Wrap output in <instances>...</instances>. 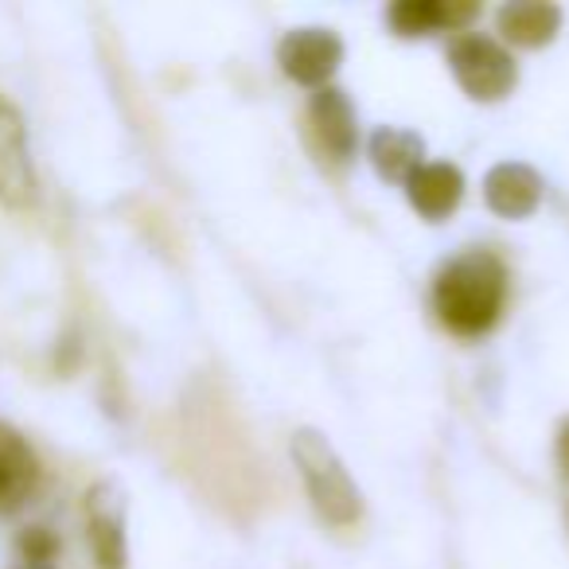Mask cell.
Masks as SVG:
<instances>
[{"mask_svg":"<svg viewBox=\"0 0 569 569\" xmlns=\"http://www.w3.org/2000/svg\"><path fill=\"white\" fill-rule=\"evenodd\" d=\"M449 71L472 102H503L519 82L511 51L480 32H460L449 43Z\"/></svg>","mask_w":569,"mask_h":569,"instance_id":"cell-3","label":"cell"},{"mask_svg":"<svg viewBox=\"0 0 569 569\" xmlns=\"http://www.w3.org/2000/svg\"><path fill=\"white\" fill-rule=\"evenodd\" d=\"M289 452H293V465L320 519L332 522V527H351L363 515V496H359L343 460L328 445V437L317 433V429H297Z\"/></svg>","mask_w":569,"mask_h":569,"instance_id":"cell-2","label":"cell"},{"mask_svg":"<svg viewBox=\"0 0 569 569\" xmlns=\"http://www.w3.org/2000/svg\"><path fill=\"white\" fill-rule=\"evenodd\" d=\"M480 17L476 4H460V0H402L390 4L387 20L395 28V36L413 40V36H433V32H460Z\"/></svg>","mask_w":569,"mask_h":569,"instance_id":"cell-11","label":"cell"},{"mask_svg":"<svg viewBox=\"0 0 569 569\" xmlns=\"http://www.w3.org/2000/svg\"><path fill=\"white\" fill-rule=\"evenodd\" d=\"M309 121H312V133H317L320 149H325L328 157H332V160H351V157H356L359 121H356V110H351L348 94H343L340 87L312 90Z\"/></svg>","mask_w":569,"mask_h":569,"instance_id":"cell-9","label":"cell"},{"mask_svg":"<svg viewBox=\"0 0 569 569\" xmlns=\"http://www.w3.org/2000/svg\"><path fill=\"white\" fill-rule=\"evenodd\" d=\"M558 465H561V472L569 476V418L561 421V429H558Z\"/></svg>","mask_w":569,"mask_h":569,"instance_id":"cell-15","label":"cell"},{"mask_svg":"<svg viewBox=\"0 0 569 569\" xmlns=\"http://www.w3.org/2000/svg\"><path fill=\"white\" fill-rule=\"evenodd\" d=\"M40 480L43 468L28 437L9 421H0V515L24 511L40 491Z\"/></svg>","mask_w":569,"mask_h":569,"instance_id":"cell-7","label":"cell"},{"mask_svg":"<svg viewBox=\"0 0 569 569\" xmlns=\"http://www.w3.org/2000/svg\"><path fill=\"white\" fill-rule=\"evenodd\" d=\"M406 199L429 222L449 219L465 199V172L449 160H426L418 172L406 180Z\"/></svg>","mask_w":569,"mask_h":569,"instance_id":"cell-10","label":"cell"},{"mask_svg":"<svg viewBox=\"0 0 569 569\" xmlns=\"http://www.w3.org/2000/svg\"><path fill=\"white\" fill-rule=\"evenodd\" d=\"M87 538L98 569H126V491L102 480L87 491Z\"/></svg>","mask_w":569,"mask_h":569,"instance_id":"cell-6","label":"cell"},{"mask_svg":"<svg viewBox=\"0 0 569 569\" xmlns=\"http://www.w3.org/2000/svg\"><path fill=\"white\" fill-rule=\"evenodd\" d=\"M483 203L499 219H530L542 203V176L519 160H503L483 176Z\"/></svg>","mask_w":569,"mask_h":569,"instance_id":"cell-8","label":"cell"},{"mask_svg":"<svg viewBox=\"0 0 569 569\" xmlns=\"http://www.w3.org/2000/svg\"><path fill=\"white\" fill-rule=\"evenodd\" d=\"M36 196H40V188H36L32 152H28L24 113L0 94V203L24 211L36 203Z\"/></svg>","mask_w":569,"mask_h":569,"instance_id":"cell-5","label":"cell"},{"mask_svg":"<svg viewBox=\"0 0 569 569\" xmlns=\"http://www.w3.org/2000/svg\"><path fill=\"white\" fill-rule=\"evenodd\" d=\"M12 546H17L20 566H51V561L59 558V550H63L59 535L48 527H24Z\"/></svg>","mask_w":569,"mask_h":569,"instance_id":"cell-14","label":"cell"},{"mask_svg":"<svg viewBox=\"0 0 569 569\" xmlns=\"http://www.w3.org/2000/svg\"><path fill=\"white\" fill-rule=\"evenodd\" d=\"M371 164L382 180L406 183L421 164H426V141L410 129H379L371 137Z\"/></svg>","mask_w":569,"mask_h":569,"instance_id":"cell-13","label":"cell"},{"mask_svg":"<svg viewBox=\"0 0 569 569\" xmlns=\"http://www.w3.org/2000/svg\"><path fill=\"white\" fill-rule=\"evenodd\" d=\"M277 63L284 79L301 82V87H332V74L343 63V40L328 28H293L277 43Z\"/></svg>","mask_w":569,"mask_h":569,"instance_id":"cell-4","label":"cell"},{"mask_svg":"<svg viewBox=\"0 0 569 569\" xmlns=\"http://www.w3.org/2000/svg\"><path fill=\"white\" fill-rule=\"evenodd\" d=\"M12 569H56V566H12Z\"/></svg>","mask_w":569,"mask_h":569,"instance_id":"cell-16","label":"cell"},{"mask_svg":"<svg viewBox=\"0 0 569 569\" xmlns=\"http://www.w3.org/2000/svg\"><path fill=\"white\" fill-rule=\"evenodd\" d=\"M496 28L515 48L538 51L561 32V9L550 0H511L496 12Z\"/></svg>","mask_w":569,"mask_h":569,"instance_id":"cell-12","label":"cell"},{"mask_svg":"<svg viewBox=\"0 0 569 569\" xmlns=\"http://www.w3.org/2000/svg\"><path fill=\"white\" fill-rule=\"evenodd\" d=\"M507 305V266L483 246L449 258L433 277V312L452 336H488Z\"/></svg>","mask_w":569,"mask_h":569,"instance_id":"cell-1","label":"cell"}]
</instances>
